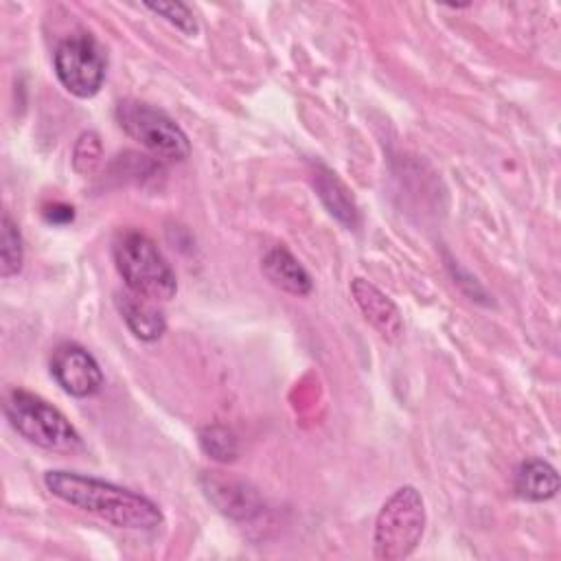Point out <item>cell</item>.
Listing matches in <instances>:
<instances>
[{
	"instance_id": "5bb4252c",
	"label": "cell",
	"mask_w": 561,
	"mask_h": 561,
	"mask_svg": "<svg viewBox=\"0 0 561 561\" xmlns=\"http://www.w3.org/2000/svg\"><path fill=\"white\" fill-rule=\"evenodd\" d=\"M199 445L202 449L219 460V462H230L239 454V445L234 434L226 425H208L199 432Z\"/></svg>"
},
{
	"instance_id": "5b68a950",
	"label": "cell",
	"mask_w": 561,
	"mask_h": 561,
	"mask_svg": "<svg viewBox=\"0 0 561 561\" xmlns=\"http://www.w3.org/2000/svg\"><path fill=\"white\" fill-rule=\"evenodd\" d=\"M121 129L151 151L158 160L182 162L191 153V142L182 127L162 110L142 101H121L116 105Z\"/></svg>"
},
{
	"instance_id": "3957f363",
	"label": "cell",
	"mask_w": 561,
	"mask_h": 561,
	"mask_svg": "<svg viewBox=\"0 0 561 561\" xmlns=\"http://www.w3.org/2000/svg\"><path fill=\"white\" fill-rule=\"evenodd\" d=\"M4 416L22 438L42 449L72 454L83 447L79 432L66 414L28 390L15 388L7 392Z\"/></svg>"
},
{
	"instance_id": "8fae6325",
	"label": "cell",
	"mask_w": 561,
	"mask_h": 561,
	"mask_svg": "<svg viewBox=\"0 0 561 561\" xmlns=\"http://www.w3.org/2000/svg\"><path fill=\"white\" fill-rule=\"evenodd\" d=\"M559 491V476L546 460H526L515 473V493L528 502H543Z\"/></svg>"
},
{
	"instance_id": "4fadbf2b",
	"label": "cell",
	"mask_w": 561,
	"mask_h": 561,
	"mask_svg": "<svg viewBox=\"0 0 561 561\" xmlns=\"http://www.w3.org/2000/svg\"><path fill=\"white\" fill-rule=\"evenodd\" d=\"M24 261V245L18 224L9 217V213L2 215V228H0V276L11 278L22 270Z\"/></svg>"
},
{
	"instance_id": "277c9868",
	"label": "cell",
	"mask_w": 561,
	"mask_h": 561,
	"mask_svg": "<svg viewBox=\"0 0 561 561\" xmlns=\"http://www.w3.org/2000/svg\"><path fill=\"white\" fill-rule=\"evenodd\" d=\"M425 530V502L414 486L397 489L379 508L375 522V557L399 561L410 557Z\"/></svg>"
},
{
	"instance_id": "e0dca14e",
	"label": "cell",
	"mask_w": 561,
	"mask_h": 561,
	"mask_svg": "<svg viewBox=\"0 0 561 561\" xmlns=\"http://www.w3.org/2000/svg\"><path fill=\"white\" fill-rule=\"evenodd\" d=\"M44 217L50 224H68L75 217V210H72V206H66V204H53L44 210Z\"/></svg>"
},
{
	"instance_id": "6da1fadb",
	"label": "cell",
	"mask_w": 561,
	"mask_h": 561,
	"mask_svg": "<svg viewBox=\"0 0 561 561\" xmlns=\"http://www.w3.org/2000/svg\"><path fill=\"white\" fill-rule=\"evenodd\" d=\"M44 484L61 502L96 515L116 528L153 530L162 524V511L153 500L114 482L50 469L44 473Z\"/></svg>"
},
{
	"instance_id": "9a60e30c",
	"label": "cell",
	"mask_w": 561,
	"mask_h": 561,
	"mask_svg": "<svg viewBox=\"0 0 561 561\" xmlns=\"http://www.w3.org/2000/svg\"><path fill=\"white\" fill-rule=\"evenodd\" d=\"M101 140L94 131H83L79 136V140L75 142V151H72V167L77 173L81 175H88L92 173L99 162H101Z\"/></svg>"
},
{
	"instance_id": "2e32d148",
	"label": "cell",
	"mask_w": 561,
	"mask_h": 561,
	"mask_svg": "<svg viewBox=\"0 0 561 561\" xmlns=\"http://www.w3.org/2000/svg\"><path fill=\"white\" fill-rule=\"evenodd\" d=\"M145 7L158 15H162L169 24L180 28L186 35L197 33V20L195 13L184 2H145Z\"/></svg>"
},
{
	"instance_id": "8992f818",
	"label": "cell",
	"mask_w": 561,
	"mask_h": 561,
	"mask_svg": "<svg viewBox=\"0 0 561 561\" xmlns=\"http://www.w3.org/2000/svg\"><path fill=\"white\" fill-rule=\"evenodd\" d=\"M55 75L59 83L79 99L94 96L105 79V55L88 33L70 35L55 50Z\"/></svg>"
},
{
	"instance_id": "7a4b0ae2",
	"label": "cell",
	"mask_w": 561,
	"mask_h": 561,
	"mask_svg": "<svg viewBox=\"0 0 561 561\" xmlns=\"http://www.w3.org/2000/svg\"><path fill=\"white\" fill-rule=\"evenodd\" d=\"M114 263L129 291L162 302L178 291L175 274L158 245L138 230H123L112 245Z\"/></svg>"
},
{
	"instance_id": "52a82bcc",
	"label": "cell",
	"mask_w": 561,
	"mask_h": 561,
	"mask_svg": "<svg viewBox=\"0 0 561 561\" xmlns=\"http://www.w3.org/2000/svg\"><path fill=\"white\" fill-rule=\"evenodd\" d=\"M50 375L64 392L77 399L92 397L103 386V373L96 359L79 344L64 342L50 355Z\"/></svg>"
},
{
	"instance_id": "7c38bea8",
	"label": "cell",
	"mask_w": 561,
	"mask_h": 561,
	"mask_svg": "<svg viewBox=\"0 0 561 561\" xmlns=\"http://www.w3.org/2000/svg\"><path fill=\"white\" fill-rule=\"evenodd\" d=\"M313 184H316V191H318L320 199L329 208V213L335 219H340L344 226L355 228L357 221H359L357 206H355L348 188L335 178V173H331L329 169H318V173L313 178Z\"/></svg>"
},
{
	"instance_id": "9c48e42d",
	"label": "cell",
	"mask_w": 561,
	"mask_h": 561,
	"mask_svg": "<svg viewBox=\"0 0 561 561\" xmlns=\"http://www.w3.org/2000/svg\"><path fill=\"white\" fill-rule=\"evenodd\" d=\"M116 305H118V311L123 313L125 324L138 340L153 342L164 333L167 320H164V313L158 309L156 300L142 298L127 289L118 294Z\"/></svg>"
},
{
	"instance_id": "30bf717a",
	"label": "cell",
	"mask_w": 561,
	"mask_h": 561,
	"mask_svg": "<svg viewBox=\"0 0 561 561\" xmlns=\"http://www.w3.org/2000/svg\"><path fill=\"white\" fill-rule=\"evenodd\" d=\"M261 270L272 285H276L287 294L307 296L311 291V276L298 263V259L283 245H274L265 252L261 261Z\"/></svg>"
},
{
	"instance_id": "ba28073f",
	"label": "cell",
	"mask_w": 561,
	"mask_h": 561,
	"mask_svg": "<svg viewBox=\"0 0 561 561\" xmlns=\"http://www.w3.org/2000/svg\"><path fill=\"white\" fill-rule=\"evenodd\" d=\"M351 294L364 313V318L379 331L388 342H397L403 335V318L397 305L373 283L364 278H355L351 283Z\"/></svg>"
}]
</instances>
